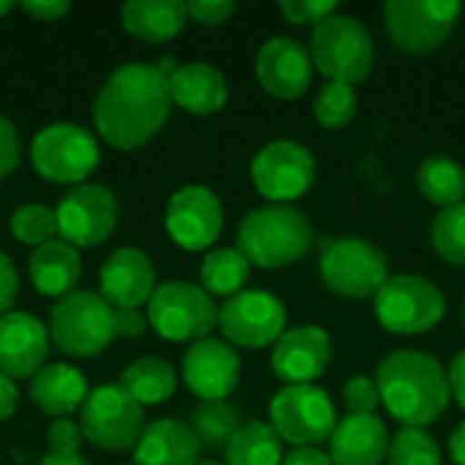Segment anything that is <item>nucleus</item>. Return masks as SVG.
<instances>
[{
    "instance_id": "17",
    "label": "nucleus",
    "mask_w": 465,
    "mask_h": 465,
    "mask_svg": "<svg viewBox=\"0 0 465 465\" xmlns=\"http://www.w3.org/2000/svg\"><path fill=\"white\" fill-rule=\"evenodd\" d=\"M313 57L305 44L289 35L267 38L256 54V79L278 101H297L313 84Z\"/></svg>"
},
{
    "instance_id": "29",
    "label": "nucleus",
    "mask_w": 465,
    "mask_h": 465,
    "mask_svg": "<svg viewBox=\"0 0 465 465\" xmlns=\"http://www.w3.org/2000/svg\"><path fill=\"white\" fill-rule=\"evenodd\" d=\"M420 193L439 210L465 202V169L450 155H430L417 169Z\"/></svg>"
},
{
    "instance_id": "9",
    "label": "nucleus",
    "mask_w": 465,
    "mask_h": 465,
    "mask_svg": "<svg viewBox=\"0 0 465 465\" xmlns=\"http://www.w3.org/2000/svg\"><path fill=\"white\" fill-rule=\"evenodd\" d=\"M319 275L327 292L346 300L376 297L390 278L387 256L362 237H338L327 242L319 259Z\"/></svg>"
},
{
    "instance_id": "12",
    "label": "nucleus",
    "mask_w": 465,
    "mask_h": 465,
    "mask_svg": "<svg viewBox=\"0 0 465 465\" xmlns=\"http://www.w3.org/2000/svg\"><path fill=\"white\" fill-rule=\"evenodd\" d=\"M463 5L455 0H390L384 27L392 44L409 54H430L452 35Z\"/></svg>"
},
{
    "instance_id": "47",
    "label": "nucleus",
    "mask_w": 465,
    "mask_h": 465,
    "mask_svg": "<svg viewBox=\"0 0 465 465\" xmlns=\"http://www.w3.org/2000/svg\"><path fill=\"white\" fill-rule=\"evenodd\" d=\"M16 403H19L16 381L8 379L5 373H0V422H5L16 411Z\"/></svg>"
},
{
    "instance_id": "26",
    "label": "nucleus",
    "mask_w": 465,
    "mask_h": 465,
    "mask_svg": "<svg viewBox=\"0 0 465 465\" xmlns=\"http://www.w3.org/2000/svg\"><path fill=\"white\" fill-rule=\"evenodd\" d=\"M27 272H30V283L38 294L60 300V297L71 294L79 283V275H82L79 248L68 245L60 237L49 240L33 251Z\"/></svg>"
},
{
    "instance_id": "32",
    "label": "nucleus",
    "mask_w": 465,
    "mask_h": 465,
    "mask_svg": "<svg viewBox=\"0 0 465 465\" xmlns=\"http://www.w3.org/2000/svg\"><path fill=\"white\" fill-rule=\"evenodd\" d=\"M191 430L199 447L226 450L232 436L240 430V411L229 401H207L199 403L191 414Z\"/></svg>"
},
{
    "instance_id": "31",
    "label": "nucleus",
    "mask_w": 465,
    "mask_h": 465,
    "mask_svg": "<svg viewBox=\"0 0 465 465\" xmlns=\"http://www.w3.org/2000/svg\"><path fill=\"white\" fill-rule=\"evenodd\" d=\"M251 278V262L237 248H215L199 267V286L210 297H234L245 292Z\"/></svg>"
},
{
    "instance_id": "41",
    "label": "nucleus",
    "mask_w": 465,
    "mask_h": 465,
    "mask_svg": "<svg viewBox=\"0 0 465 465\" xmlns=\"http://www.w3.org/2000/svg\"><path fill=\"white\" fill-rule=\"evenodd\" d=\"M22 161V142L8 117L0 114V180L8 177Z\"/></svg>"
},
{
    "instance_id": "37",
    "label": "nucleus",
    "mask_w": 465,
    "mask_h": 465,
    "mask_svg": "<svg viewBox=\"0 0 465 465\" xmlns=\"http://www.w3.org/2000/svg\"><path fill=\"white\" fill-rule=\"evenodd\" d=\"M82 428L71 420H54L46 433V455L38 465H90L87 458H82L79 444H82Z\"/></svg>"
},
{
    "instance_id": "16",
    "label": "nucleus",
    "mask_w": 465,
    "mask_h": 465,
    "mask_svg": "<svg viewBox=\"0 0 465 465\" xmlns=\"http://www.w3.org/2000/svg\"><path fill=\"white\" fill-rule=\"evenodd\" d=\"M163 226L172 242L183 251H207L223 232V204L207 185L177 188L163 213Z\"/></svg>"
},
{
    "instance_id": "6",
    "label": "nucleus",
    "mask_w": 465,
    "mask_h": 465,
    "mask_svg": "<svg viewBox=\"0 0 465 465\" xmlns=\"http://www.w3.org/2000/svg\"><path fill=\"white\" fill-rule=\"evenodd\" d=\"M373 313L392 335H425L441 324L447 313V297L422 275H390L373 297Z\"/></svg>"
},
{
    "instance_id": "25",
    "label": "nucleus",
    "mask_w": 465,
    "mask_h": 465,
    "mask_svg": "<svg viewBox=\"0 0 465 465\" xmlns=\"http://www.w3.org/2000/svg\"><path fill=\"white\" fill-rule=\"evenodd\" d=\"M199 450L191 425L155 420L142 430L134 447V465H199Z\"/></svg>"
},
{
    "instance_id": "50",
    "label": "nucleus",
    "mask_w": 465,
    "mask_h": 465,
    "mask_svg": "<svg viewBox=\"0 0 465 465\" xmlns=\"http://www.w3.org/2000/svg\"><path fill=\"white\" fill-rule=\"evenodd\" d=\"M199 465H226V463H218V460H199Z\"/></svg>"
},
{
    "instance_id": "15",
    "label": "nucleus",
    "mask_w": 465,
    "mask_h": 465,
    "mask_svg": "<svg viewBox=\"0 0 465 465\" xmlns=\"http://www.w3.org/2000/svg\"><path fill=\"white\" fill-rule=\"evenodd\" d=\"M57 237L74 248L101 245L117 226V199L106 185H74L54 207Z\"/></svg>"
},
{
    "instance_id": "38",
    "label": "nucleus",
    "mask_w": 465,
    "mask_h": 465,
    "mask_svg": "<svg viewBox=\"0 0 465 465\" xmlns=\"http://www.w3.org/2000/svg\"><path fill=\"white\" fill-rule=\"evenodd\" d=\"M278 11L283 14V19L289 25L297 27H319L324 19H330L332 14H338V3L335 0H283L278 5Z\"/></svg>"
},
{
    "instance_id": "24",
    "label": "nucleus",
    "mask_w": 465,
    "mask_h": 465,
    "mask_svg": "<svg viewBox=\"0 0 465 465\" xmlns=\"http://www.w3.org/2000/svg\"><path fill=\"white\" fill-rule=\"evenodd\" d=\"M87 395L90 390L84 373L65 362L44 365L30 379V401L52 420H68V414H76Z\"/></svg>"
},
{
    "instance_id": "3",
    "label": "nucleus",
    "mask_w": 465,
    "mask_h": 465,
    "mask_svg": "<svg viewBox=\"0 0 465 465\" xmlns=\"http://www.w3.org/2000/svg\"><path fill=\"white\" fill-rule=\"evenodd\" d=\"M234 248L251 267L281 270L308 256L313 248V223L294 204H264L242 218Z\"/></svg>"
},
{
    "instance_id": "49",
    "label": "nucleus",
    "mask_w": 465,
    "mask_h": 465,
    "mask_svg": "<svg viewBox=\"0 0 465 465\" xmlns=\"http://www.w3.org/2000/svg\"><path fill=\"white\" fill-rule=\"evenodd\" d=\"M11 8H14V3H11V0H0V16H3V14H8Z\"/></svg>"
},
{
    "instance_id": "8",
    "label": "nucleus",
    "mask_w": 465,
    "mask_h": 465,
    "mask_svg": "<svg viewBox=\"0 0 465 465\" xmlns=\"http://www.w3.org/2000/svg\"><path fill=\"white\" fill-rule=\"evenodd\" d=\"M270 425L281 441L300 447H319L332 439L338 411L332 398L316 384H286L270 401Z\"/></svg>"
},
{
    "instance_id": "42",
    "label": "nucleus",
    "mask_w": 465,
    "mask_h": 465,
    "mask_svg": "<svg viewBox=\"0 0 465 465\" xmlns=\"http://www.w3.org/2000/svg\"><path fill=\"white\" fill-rule=\"evenodd\" d=\"M16 289H19V278L16 270L8 259V253L0 251V316H5L16 300Z\"/></svg>"
},
{
    "instance_id": "13",
    "label": "nucleus",
    "mask_w": 465,
    "mask_h": 465,
    "mask_svg": "<svg viewBox=\"0 0 465 465\" xmlns=\"http://www.w3.org/2000/svg\"><path fill=\"white\" fill-rule=\"evenodd\" d=\"M251 180L270 204H294L313 188V153L294 139L267 142L251 161Z\"/></svg>"
},
{
    "instance_id": "34",
    "label": "nucleus",
    "mask_w": 465,
    "mask_h": 465,
    "mask_svg": "<svg viewBox=\"0 0 465 465\" xmlns=\"http://www.w3.org/2000/svg\"><path fill=\"white\" fill-rule=\"evenodd\" d=\"M430 240L436 253L452 264V267H465V202L439 210L433 229H430Z\"/></svg>"
},
{
    "instance_id": "11",
    "label": "nucleus",
    "mask_w": 465,
    "mask_h": 465,
    "mask_svg": "<svg viewBox=\"0 0 465 465\" xmlns=\"http://www.w3.org/2000/svg\"><path fill=\"white\" fill-rule=\"evenodd\" d=\"M79 428L93 447L123 452L136 447L144 430V414L120 384H101L90 390L84 406L79 409Z\"/></svg>"
},
{
    "instance_id": "43",
    "label": "nucleus",
    "mask_w": 465,
    "mask_h": 465,
    "mask_svg": "<svg viewBox=\"0 0 465 465\" xmlns=\"http://www.w3.org/2000/svg\"><path fill=\"white\" fill-rule=\"evenodd\" d=\"M147 316L142 311L114 308V338H139L147 330Z\"/></svg>"
},
{
    "instance_id": "44",
    "label": "nucleus",
    "mask_w": 465,
    "mask_h": 465,
    "mask_svg": "<svg viewBox=\"0 0 465 465\" xmlns=\"http://www.w3.org/2000/svg\"><path fill=\"white\" fill-rule=\"evenodd\" d=\"M19 5H22V11H27L33 19H41V22H54V19L65 16L71 8V3H65V0H22Z\"/></svg>"
},
{
    "instance_id": "23",
    "label": "nucleus",
    "mask_w": 465,
    "mask_h": 465,
    "mask_svg": "<svg viewBox=\"0 0 465 465\" xmlns=\"http://www.w3.org/2000/svg\"><path fill=\"white\" fill-rule=\"evenodd\" d=\"M169 93L172 104L199 117L221 112L229 101L226 76L204 60L180 63L169 76Z\"/></svg>"
},
{
    "instance_id": "46",
    "label": "nucleus",
    "mask_w": 465,
    "mask_h": 465,
    "mask_svg": "<svg viewBox=\"0 0 465 465\" xmlns=\"http://www.w3.org/2000/svg\"><path fill=\"white\" fill-rule=\"evenodd\" d=\"M447 376H450V387H452V398L460 403V409L465 411V349L455 354L452 365L447 368Z\"/></svg>"
},
{
    "instance_id": "48",
    "label": "nucleus",
    "mask_w": 465,
    "mask_h": 465,
    "mask_svg": "<svg viewBox=\"0 0 465 465\" xmlns=\"http://www.w3.org/2000/svg\"><path fill=\"white\" fill-rule=\"evenodd\" d=\"M450 458L455 465H465V420L450 436Z\"/></svg>"
},
{
    "instance_id": "22",
    "label": "nucleus",
    "mask_w": 465,
    "mask_h": 465,
    "mask_svg": "<svg viewBox=\"0 0 465 465\" xmlns=\"http://www.w3.org/2000/svg\"><path fill=\"white\" fill-rule=\"evenodd\" d=\"M390 452L387 425L376 417L346 414L330 439L332 465H381Z\"/></svg>"
},
{
    "instance_id": "14",
    "label": "nucleus",
    "mask_w": 465,
    "mask_h": 465,
    "mask_svg": "<svg viewBox=\"0 0 465 465\" xmlns=\"http://www.w3.org/2000/svg\"><path fill=\"white\" fill-rule=\"evenodd\" d=\"M218 330L223 332V341L229 346H240V349L275 346L278 338L289 330L286 305L264 289H245L229 297L218 308Z\"/></svg>"
},
{
    "instance_id": "30",
    "label": "nucleus",
    "mask_w": 465,
    "mask_h": 465,
    "mask_svg": "<svg viewBox=\"0 0 465 465\" xmlns=\"http://www.w3.org/2000/svg\"><path fill=\"white\" fill-rule=\"evenodd\" d=\"M283 441L270 422L251 420L226 444V465H281Z\"/></svg>"
},
{
    "instance_id": "19",
    "label": "nucleus",
    "mask_w": 465,
    "mask_h": 465,
    "mask_svg": "<svg viewBox=\"0 0 465 465\" xmlns=\"http://www.w3.org/2000/svg\"><path fill=\"white\" fill-rule=\"evenodd\" d=\"M183 379L202 403L226 401L240 381V357L226 341H196L183 357Z\"/></svg>"
},
{
    "instance_id": "2",
    "label": "nucleus",
    "mask_w": 465,
    "mask_h": 465,
    "mask_svg": "<svg viewBox=\"0 0 465 465\" xmlns=\"http://www.w3.org/2000/svg\"><path fill=\"white\" fill-rule=\"evenodd\" d=\"M381 406L403 428L433 425L452 401V387L444 365L417 349L387 354L376 368Z\"/></svg>"
},
{
    "instance_id": "51",
    "label": "nucleus",
    "mask_w": 465,
    "mask_h": 465,
    "mask_svg": "<svg viewBox=\"0 0 465 465\" xmlns=\"http://www.w3.org/2000/svg\"><path fill=\"white\" fill-rule=\"evenodd\" d=\"M463 327H465V302H463Z\"/></svg>"
},
{
    "instance_id": "40",
    "label": "nucleus",
    "mask_w": 465,
    "mask_h": 465,
    "mask_svg": "<svg viewBox=\"0 0 465 465\" xmlns=\"http://www.w3.org/2000/svg\"><path fill=\"white\" fill-rule=\"evenodd\" d=\"M185 8H188V19H193L204 27H218L234 16L237 3L234 0H191V3H185Z\"/></svg>"
},
{
    "instance_id": "18",
    "label": "nucleus",
    "mask_w": 465,
    "mask_h": 465,
    "mask_svg": "<svg viewBox=\"0 0 465 465\" xmlns=\"http://www.w3.org/2000/svg\"><path fill=\"white\" fill-rule=\"evenodd\" d=\"M332 362V338L319 324L289 327L272 349V371L286 384H313Z\"/></svg>"
},
{
    "instance_id": "35",
    "label": "nucleus",
    "mask_w": 465,
    "mask_h": 465,
    "mask_svg": "<svg viewBox=\"0 0 465 465\" xmlns=\"http://www.w3.org/2000/svg\"><path fill=\"white\" fill-rule=\"evenodd\" d=\"M387 465H441V450L428 430L401 428L390 439Z\"/></svg>"
},
{
    "instance_id": "5",
    "label": "nucleus",
    "mask_w": 465,
    "mask_h": 465,
    "mask_svg": "<svg viewBox=\"0 0 465 465\" xmlns=\"http://www.w3.org/2000/svg\"><path fill=\"white\" fill-rule=\"evenodd\" d=\"M49 338L71 357H95L114 341V308L98 292L74 289L52 305Z\"/></svg>"
},
{
    "instance_id": "39",
    "label": "nucleus",
    "mask_w": 465,
    "mask_h": 465,
    "mask_svg": "<svg viewBox=\"0 0 465 465\" xmlns=\"http://www.w3.org/2000/svg\"><path fill=\"white\" fill-rule=\"evenodd\" d=\"M343 403L349 409V414H376V409L381 406V395L376 387V379L368 376H351L343 387Z\"/></svg>"
},
{
    "instance_id": "10",
    "label": "nucleus",
    "mask_w": 465,
    "mask_h": 465,
    "mask_svg": "<svg viewBox=\"0 0 465 465\" xmlns=\"http://www.w3.org/2000/svg\"><path fill=\"white\" fill-rule=\"evenodd\" d=\"M33 169L60 185H82L87 174L101 161V150L95 136L76 123H52L44 125L30 144Z\"/></svg>"
},
{
    "instance_id": "45",
    "label": "nucleus",
    "mask_w": 465,
    "mask_h": 465,
    "mask_svg": "<svg viewBox=\"0 0 465 465\" xmlns=\"http://www.w3.org/2000/svg\"><path fill=\"white\" fill-rule=\"evenodd\" d=\"M281 465H332V460H330V452H322L319 447H300L283 455Z\"/></svg>"
},
{
    "instance_id": "7",
    "label": "nucleus",
    "mask_w": 465,
    "mask_h": 465,
    "mask_svg": "<svg viewBox=\"0 0 465 465\" xmlns=\"http://www.w3.org/2000/svg\"><path fill=\"white\" fill-rule=\"evenodd\" d=\"M147 322L163 341L196 343L218 327V305L199 283L166 281L147 302Z\"/></svg>"
},
{
    "instance_id": "21",
    "label": "nucleus",
    "mask_w": 465,
    "mask_h": 465,
    "mask_svg": "<svg viewBox=\"0 0 465 465\" xmlns=\"http://www.w3.org/2000/svg\"><path fill=\"white\" fill-rule=\"evenodd\" d=\"M49 354V327L33 313L8 311L0 316V373L8 379H33Z\"/></svg>"
},
{
    "instance_id": "1",
    "label": "nucleus",
    "mask_w": 465,
    "mask_h": 465,
    "mask_svg": "<svg viewBox=\"0 0 465 465\" xmlns=\"http://www.w3.org/2000/svg\"><path fill=\"white\" fill-rule=\"evenodd\" d=\"M169 112V79L153 63H123L101 84L93 123L109 147L139 150L166 125Z\"/></svg>"
},
{
    "instance_id": "33",
    "label": "nucleus",
    "mask_w": 465,
    "mask_h": 465,
    "mask_svg": "<svg viewBox=\"0 0 465 465\" xmlns=\"http://www.w3.org/2000/svg\"><path fill=\"white\" fill-rule=\"evenodd\" d=\"M357 90L343 82H324L313 98V117L322 128L338 131L357 117Z\"/></svg>"
},
{
    "instance_id": "36",
    "label": "nucleus",
    "mask_w": 465,
    "mask_h": 465,
    "mask_svg": "<svg viewBox=\"0 0 465 465\" xmlns=\"http://www.w3.org/2000/svg\"><path fill=\"white\" fill-rule=\"evenodd\" d=\"M11 234L25 242V245H44L49 240H57V218L54 210H49L46 204H22L11 213L8 218Z\"/></svg>"
},
{
    "instance_id": "28",
    "label": "nucleus",
    "mask_w": 465,
    "mask_h": 465,
    "mask_svg": "<svg viewBox=\"0 0 465 465\" xmlns=\"http://www.w3.org/2000/svg\"><path fill=\"white\" fill-rule=\"evenodd\" d=\"M142 409L144 406H158L166 403L174 390H177V373L166 360L158 357H142L136 362H131L120 381H117Z\"/></svg>"
},
{
    "instance_id": "4",
    "label": "nucleus",
    "mask_w": 465,
    "mask_h": 465,
    "mask_svg": "<svg viewBox=\"0 0 465 465\" xmlns=\"http://www.w3.org/2000/svg\"><path fill=\"white\" fill-rule=\"evenodd\" d=\"M308 52L313 68L327 82L360 84L373 74L376 44L371 30L351 14H332L311 33Z\"/></svg>"
},
{
    "instance_id": "27",
    "label": "nucleus",
    "mask_w": 465,
    "mask_h": 465,
    "mask_svg": "<svg viewBox=\"0 0 465 465\" xmlns=\"http://www.w3.org/2000/svg\"><path fill=\"white\" fill-rule=\"evenodd\" d=\"M120 22L134 38L161 44L185 27L188 8L183 0H128L120 8Z\"/></svg>"
},
{
    "instance_id": "20",
    "label": "nucleus",
    "mask_w": 465,
    "mask_h": 465,
    "mask_svg": "<svg viewBox=\"0 0 465 465\" xmlns=\"http://www.w3.org/2000/svg\"><path fill=\"white\" fill-rule=\"evenodd\" d=\"M155 289V267L139 248H117L98 270V294L112 308L139 311Z\"/></svg>"
}]
</instances>
